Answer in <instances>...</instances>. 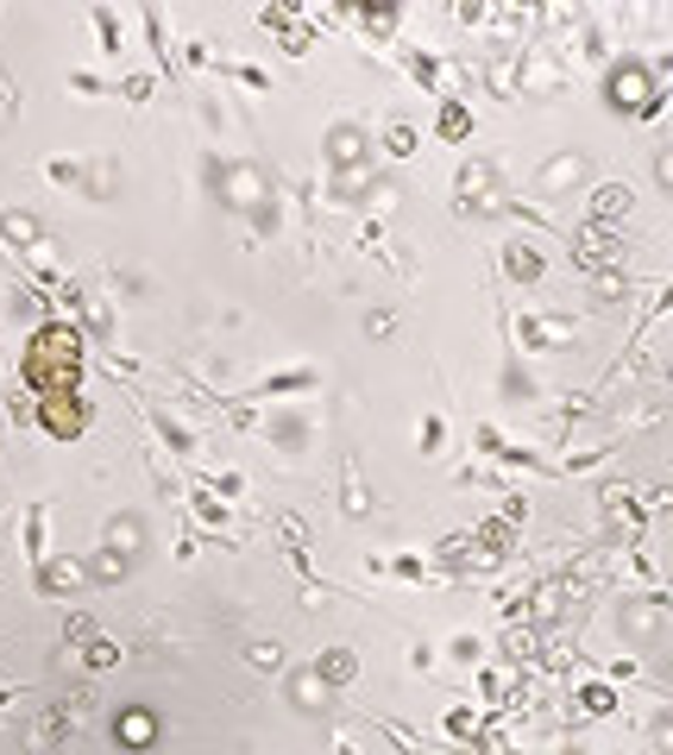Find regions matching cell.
<instances>
[{
  "instance_id": "cell-1",
  "label": "cell",
  "mask_w": 673,
  "mask_h": 755,
  "mask_svg": "<svg viewBox=\"0 0 673 755\" xmlns=\"http://www.w3.org/2000/svg\"><path fill=\"white\" fill-rule=\"evenodd\" d=\"M82 378V340L70 328H39L26 347V385L39 397H70Z\"/></svg>"
},
{
  "instance_id": "cell-2",
  "label": "cell",
  "mask_w": 673,
  "mask_h": 755,
  "mask_svg": "<svg viewBox=\"0 0 673 755\" xmlns=\"http://www.w3.org/2000/svg\"><path fill=\"white\" fill-rule=\"evenodd\" d=\"M604 95H611V108L616 114H642V108H649V70H642V63H616L611 70V82H604Z\"/></svg>"
},
{
  "instance_id": "cell-3",
  "label": "cell",
  "mask_w": 673,
  "mask_h": 755,
  "mask_svg": "<svg viewBox=\"0 0 673 755\" xmlns=\"http://www.w3.org/2000/svg\"><path fill=\"white\" fill-rule=\"evenodd\" d=\"M39 422L51 428L58 441H77L82 422H89V409L77 404V390H70V397H44V404H39Z\"/></svg>"
},
{
  "instance_id": "cell-4",
  "label": "cell",
  "mask_w": 673,
  "mask_h": 755,
  "mask_svg": "<svg viewBox=\"0 0 673 755\" xmlns=\"http://www.w3.org/2000/svg\"><path fill=\"white\" fill-rule=\"evenodd\" d=\"M114 736L126 743V749H152V743H157V717L152 712H120Z\"/></svg>"
},
{
  "instance_id": "cell-5",
  "label": "cell",
  "mask_w": 673,
  "mask_h": 755,
  "mask_svg": "<svg viewBox=\"0 0 673 755\" xmlns=\"http://www.w3.org/2000/svg\"><path fill=\"white\" fill-rule=\"evenodd\" d=\"M466 126H472V120H466L460 101H453V108H441V139H466Z\"/></svg>"
}]
</instances>
